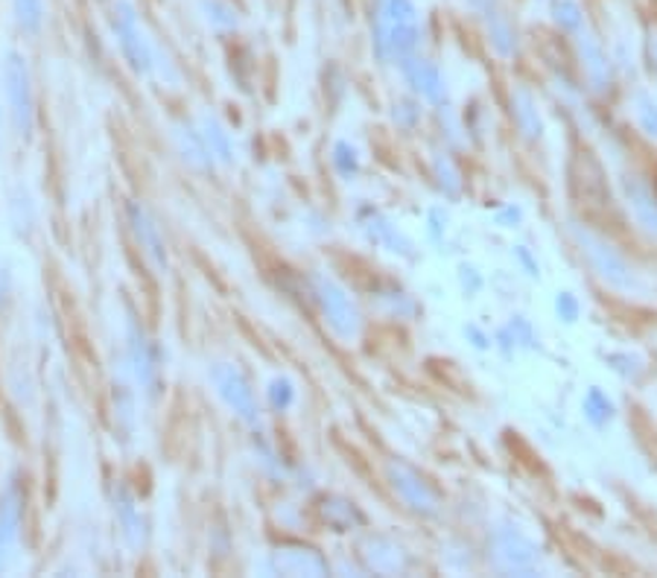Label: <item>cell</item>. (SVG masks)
Segmentation results:
<instances>
[{
	"mask_svg": "<svg viewBox=\"0 0 657 578\" xmlns=\"http://www.w3.org/2000/svg\"><path fill=\"white\" fill-rule=\"evenodd\" d=\"M114 511H117V517H120L123 523V532H126V537H129L131 543L138 541V517H135V508H131V499L123 494L120 499H117V506H114Z\"/></svg>",
	"mask_w": 657,
	"mask_h": 578,
	"instance_id": "52a82bcc",
	"label": "cell"
},
{
	"mask_svg": "<svg viewBox=\"0 0 657 578\" xmlns=\"http://www.w3.org/2000/svg\"><path fill=\"white\" fill-rule=\"evenodd\" d=\"M129 219L131 228H135V236H138L140 248L147 252L149 261H155L158 266H164V248H161V240H158V231L152 226V219L147 217V210L138 208V205H129Z\"/></svg>",
	"mask_w": 657,
	"mask_h": 578,
	"instance_id": "277c9868",
	"label": "cell"
},
{
	"mask_svg": "<svg viewBox=\"0 0 657 578\" xmlns=\"http://www.w3.org/2000/svg\"><path fill=\"white\" fill-rule=\"evenodd\" d=\"M15 21L24 33H38L44 24V0H12Z\"/></svg>",
	"mask_w": 657,
	"mask_h": 578,
	"instance_id": "5b68a950",
	"label": "cell"
},
{
	"mask_svg": "<svg viewBox=\"0 0 657 578\" xmlns=\"http://www.w3.org/2000/svg\"><path fill=\"white\" fill-rule=\"evenodd\" d=\"M222 392L228 394V401L234 403L243 415H252V397H249V392H245L243 383H240L234 374L222 377Z\"/></svg>",
	"mask_w": 657,
	"mask_h": 578,
	"instance_id": "8992f818",
	"label": "cell"
},
{
	"mask_svg": "<svg viewBox=\"0 0 657 578\" xmlns=\"http://www.w3.org/2000/svg\"><path fill=\"white\" fill-rule=\"evenodd\" d=\"M21 511H24L21 494H18V488H9L0 497V567H7L9 558L15 555L18 534H21Z\"/></svg>",
	"mask_w": 657,
	"mask_h": 578,
	"instance_id": "3957f363",
	"label": "cell"
},
{
	"mask_svg": "<svg viewBox=\"0 0 657 578\" xmlns=\"http://www.w3.org/2000/svg\"><path fill=\"white\" fill-rule=\"evenodd\" d=\"M112 24L126 61H129L131 68L138 70V73H147L149 65H152V47H149L147 35H143V26H140L138 15H135V9H131L126 0H120V3L114 7Z\"/></svg>",
	"mask_w": 657,
	"mask_h": 578,
	"instance_id": "7a4b0ae2",
	"label": "cell"
},
{
	"mask_svg": "<svg viewBox=\"0 0 657 578\" xmlns=\"http://www.w3.org/2000/svg\"><path fill=\"white\" fill-rule=\"evenodd\" d=\"M3 91H7L9 117L18 135H30L35 123L33 82H30V68L21 53L9 50L3 59Z\"/></svg>",
	"mask_w": 657,
	"mask_h": 578,
	"instance_id": "6da1fadb",
	"label": "cell"
}]
</instances>
